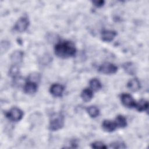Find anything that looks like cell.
<instances>
[{
	"mask_svg": "<svg viewBox=\"0 0 149 149\" xmlns=\"http://www.w3.org/2000/svg\"><path fill=\"white\" fill-rule=\"evenodd\" d=\"M91 146L93 148H101V149L107 148V146L101 141L94 142L91 144Z\"/></svg>",
	"mask_w": 149,
	"mask_h": 149,
	"instance_id": "cell-20",
	"label": "cell"
},
{
	"mask_svg": "<svg viewBox=\"0 0 149 149\" xmlns=\"http://www.w3.org/2000/svg\"><path fill=\"white\" fill-rule=\"evenodd\" d=\"M29 26V20L27 17L23 16L19 19L14 26V29L19 32H24Z\"/></svg>",
	"mask_w": 149,
	"mask_h": 149,
	"instance_id": "cell-5",
	"label": "cell"
},
{
	"mask_svg": "<svg viewBox=\"0 0 149 149\" xmlns=\"http://www.w3.org/2000/svg\"><path fill=\"white\" fill-rule=\"evenodd\" d=\"M98 71L103 74H111L115 73L118 70V67L111 63L105 62L98 68Z\"/></svg>",
	"mask_w": 149,
	"mask_h": 149,
	"instance_id": "cell-4",
	"label": "cell"
},
{
	"mask_svg": "<svg viewBox=\"0 0 149 149\" xmlns=\"http://www.w3.org/2000/svg\"><path fill=\"white\" fill-rule=\"evenodd\" d=\"M93 97V90L90 88H86L83 90L81 93V97L82 100L85 102L90 101Z\"/></svg>",
	"mask_w": 149,
	"mask_h": 149,
	"instance_id": "cell-15",
	"label": "cell"
},
{
	"mask_svg": "<svg viewBox=\"0 0 149 149\" xmlns=\"http://www.w3.org/2000/svg\"><path fill=\"white\" fill-rule=\"evenodd\" d=\"M92 3L94 4V5L97 8H100L105 3L104 1L100 0V1H92Z\"/></svg>",
	"mask_w": 149,
	"mask_h": 149,
	"instance_id": "cell-24",
	"label": "cell"
},
{
	"mask_svg": "<svg viewBox=\"0 0 149 149\" xmlns=\"http://www.w3.org/2000/svg\"><path fill=\"white\" fill-rule=\"evenodd\" d=\"M23 52L22 51H15L10 55V60L14 65L20 63L23 58Z\"/></svg>",
	"mask_w": 149,
	"mask_h": 149,
	"instance_id": "cell-11",
	"label": "cell"
},
{
	"mask_svg": "<svg viewBox=\"0 0 149 149\" xmlns=\"http://www.w3.org/2000/svg\"><path fill=\"white\" fill-rule=\"evenodd\" d=\"M23 116V111L16 107H13L6 113V116L10 120L13 122H17L22 119Z\"/></svg>",
	"mask_w": 149,
	"mask_h": 149,
	"instance_id": "cell-3",
	"label": "cell"
},
{
	"mask_svg": "<svg viewBox=\"0 0 149 149\" xmlns=\"http://www.w3.org/2000/svg\"><path fill=\"white\" fill-rule=\"evenodd\" d=\"M63 90H64L63 87L62 85L56 83V84H53L51 86L49 91L53 96L58 97L62 96Z\"/></svg>",
	"mask_w": 149,
	"mask_h": 149,
	"instance_id": "cell-8",
	"label": "cell"
},
{
	"mask_svg": "<svg viewBox=\"0 0 149 149\" xmlns=\"http://www.w3.org/2000/svg\"><path fill=\"white\" fill-rule=\"evenodd\" d=\"M64 125V116L62 114L59 113L52 116L49 124V129L52 131L58 130L61 129Z\"/></svg>",
	"mask_w": 149,
	"mask_h": 149,
	"instance_id": "cell-2",
	"label": "cell"
},
{
	"mask_svg": "<svg viewBox=\"0 0 149 149\" xmlns=\"http://www.w3.org/2000/svg\"><path fill=\"white\" fill-rule=\"evenodd\" d=\"M37 90V83L28 81L24 86V91L26 93L29 94H32L35 93Z\"/></svg>",
	"mask_w": 149,
	"mask_h": 149,
	"instance_id": "cell-9",
	"label": "cell"
},
{
	"mask_svg": "<svg viewBox=\"0 0 149 149\" xmlns=\"http://www.w3.org/2000/svg\"><path fill=\"white\" fill-rule=\"evenodd\" d=\"M89 84L91 89L95 91H98L102 87L101 83L97 79H92L90 81Z\"/></svg>",
	"mask_w": 149,
	"mask_h": 149,
	"instance_id": "cell-17",
	"label": "cell"
},
{
	"mask_svg": "<svg viewBox=\"0 0 149 149\" xmlns=\"http://www.w3.org/2000/svg\"><path fill=\"white\" fill-rule=\"evenodd\" d=\"M117 35L115 31L105 30L101 33V39L102 41L105 42H110L112 41Z\"/></svg>",
	"mask_w": 149,
	"mask_h": 149,
	"instance_id": "cell-7",
	"label": "cell"
},
{
	"mask_svg": "<svg viewBox=\"0 0 149 149\" xmlns=\"http://www.w3.org/2000/svg\"><path fill=\"white\" fill-rule=\"evenodd\" d=\"M123 69L126 73L130 75H134L136 73V68L132 62H126L122 65Z\"/></svg>",
	"mask_w": 149,
	"mask_h": 149,
	"instance_id": "cell-13",
	"label": "cell"
},
{
	"mask_svg": "<svg viewBox=\"0 0 149 149\" xmlns=\"http://www.w3.org/2000/svg\"><path fill=\"white\" fill-rule=\"evenodd\" d=\"M127 87L132 91H137L139 90L141 87L140 81L137 78L132 79L127 83Z\"/></svg>",
	"mask_w": 149,
	"mask_h": 149,
	"instance_id": "cell-12",
	"label": "cell"
},
{
	"mask_svg": "<svg viewBox=\"0 0 149 149\" xmlns=\"http://www.w3.org/2000/svg\"><path fill=\"white\" fill-rule=\"evenodd\" d=\"M148 102L147 100L144 99H141L138 102H136L134 108H136L138 111L143 112L146 111L148 109Z\"/></svg>",
	"mask_w": 149,
	"mask_h": 149,
	"instance_id": "cell-14",
	"label": "cell"
},
{
	"mask_svg": "<svg viewBox=\"0 0 149 149\" xmlns=\"http://www.w3.org/2000/svg\"><path fill=\"white\" fill-rule=\"evenodd\" d=\"M86 111L88 114L91 118H96L99 115L100 113L99 109L95 106H90L87 107Z\"/></svg>",
	"mask_w": 149,
	"mask_h": 149,
	"instance_id": "cell-18",
	"label": "cell"
},
{
	"mask_svg": "<svg viewBox=\"0 0 149 149\" xmlns=\"http://www.w3.org/2000/svg\"><path fill=\"white\" fill-rule=\"evenodd\" d=\"M120 100L122 104L127 108H134L136 101L132 96L127 93H123L120 95Z\"/></svg>",
	"mask_w": 149,
	"mask_h": 149,
	"instance_id": "cell-6",
	"label": "cell"
},
{
	"mask_svg": "<svg viewBox=\"0 0 149 149\" xmlns=\"http://www.w3.org/2000/svg\"><path fill=\"white\" fill-rule=\"evenodd\" d=\"M40 79V74L38 73H33L32 74H30L29 77V81H31L37 83L38 80H39Z\"/></svg>",
	"mask_w": 149,
	"mask_h": 149,
	"instance_id": "cell-23",
	"label": "cell"
},
{
	"mask_svg": "<svg viewBox=\"0 0 149 149\" xmlns=\"http://www.w3.org/2000/svg\"><path fill=\"white\" fill-rule=\"evenodd\" d=\"M115 122L117 127L124 128L127 126V120L125 116L121 115H118L115 120Z\"/></svg>",
	"mask_w": 149,
	"mask_h": 149,
	"instance_id": "cell-16",
	"label": "cell"
},
{
	"mask_svg": "<svg viewBox=\"0 0 149 149\" xmlns=\"http://www.w3.org/2000/svg\"><path fill=\"white\" fill-rule=\"evenodd\" d=\"M10 47V43L8 41H3L1 42V54H3Z\"/></svg>",
	"mask_w": 149,
	"mask_h": 149,
	"instance_id": "cell-21",
	"label": "cell"
},
{
	"mask_svg": "<svg viewBox=\"0 0 149 149\" xmlns=\"http://www.w3.org/2000/svg\"><path fill=\"white\" fill-rule=\"evenodd\" d=\"M111 147L113 148H125L126 146L122 142H114L111 144Z\"/></svg>",
	"mask_w": 149,
	"mask_h": 149,
	"instance_id": "cell-22",
	"label": "cell"
},
{
	"mask_svg": "<svg viewBox=\"0 0 149 149\" xmlns=\"http://www.w3.org/2000/svg\"><path fill=\"white\" fill-rule=\"evenodd\" d=\"M54 52L59 58H68L75 55L76 48L72 41H62L55 45Z\"/></svg>",
	"mask_w": 149,
	"mask_h": 149,
	"instance_id": "cell-1",
	"label": "cell"
},
{
	"mask_svg": "<svg viewBox=\"0 0 149 149\" xmlns=\"http://www.w3.org/2000/svg\"><path fill=\"white\" fill-rule=\"evenodd\" d=\"M102 129L107 132H112L117 128L115 122L110 120H104L102 123Z\"/></svg>",
	"mask_w": 149,
	"mask_h": 149,
	"instance_id": "cell-10",
	"label": "cell"
},
{
	"mask_svg": "<svg viewBox=\"0 0 149 149\" xmlns=\"http://www.w3.org/2000/svg\"><path fill=\"white\" fill-rule=\"evenodd\" d=\"M9 73L10 74V76L13 77V79H16L17 77H19V75L20 74V72H19V68L17 66V65H13L10 69H9Z\"/></svg>",
	"mask_w": 149,
	"mask_h": 149,
	"instance_id": "cell-19",
	"label": "cell"
}]
</instances>
